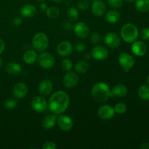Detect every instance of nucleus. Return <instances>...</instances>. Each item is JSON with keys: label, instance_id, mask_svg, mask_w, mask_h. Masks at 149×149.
I'll use <instances>...</instances> for the list:
<instances>
[{"label": "nucleus", "instance_id": "1", "mask_svg": "<svg viewBox=\"0 0 149 149\" xmlns=\"http://www.w3.org/2000/svg\"><path fill=\"white\" fill-rule=\"evenodd\" d=\"M49 111L55 115L62 114L70 106V97L62 90L55 92L49 97L47 103Z\"/></svg>", "mask_w": 149, "mask_h": 149}, {"label": "nucleus", "instance_id": "2", "mask_svg": "<svg viewBox=\"0 0 149 149\" xmlns=\"http://www.w3.org/2000/svg\"><path fill=\"white\" fill-rule=\"evenodd\" d=\"M91 94L93 98L100 103L107 101L111 97V88L104 82H97L93 86Z\"/></svg>", "mask_w": 149, "mask_h": 149}, {"label": "nucleus", "instance_id": "3", "mask_svg": "<svg viewBox=\"0 0 149 149\" xmlns=\"http://www.w3.org/2000/svg\"><path fill=\"white\" fill-rule=\"evenodd\" d=\"M121 37L127 43H132L137 40L139 36L138 27L133 23H126L122 27L120 31Z\"/></svg>", "mask_w": 149, "mask_h": 149}, {"label": "nucleus", "instance_id": "4", "mask_svg": "<svg viewBox=\"0 0 149 149\" xmlns=\"http://www.w3.org/2000/svg\"><path fill=\"white\" fill-rule=\"evenodd\" d=\"M49 46L48 36L43 32H39L32 39V47L36 52H42L46 50Z\"/></svg>", "mask_w": 149, "mask_h": 149}, {"label": "nucleus", "instance_id": "5", "mask_svg": "<svg viewBox=\"0 0 149 149\" xmlns=\"http://www.w3.org/2000/svg\"><path fill=\"white\" fill-rule=\"evenodd\" d=\"M36 63L44 69H50L55 65V59L49 52H42L37 56Z\"/></svg>", "mask_w": 149, "mask_h": 149}, {"label": "nucleus", "instance_id": "6", "mask_svg": "<svg viewBox=\"0 0 149 149\" xmlns=\"http://www.w3.org/2000/svg\"><path fill=\"white\" fill-rule=\"evenodd\" d=\"M118 62L119 65L123 68L125 72L130 71L135 65V59L133 56L127 52H122L119 54L118 57Z\"/></svg>", "mask_w": 149, "mask_h": 149}, {"label": "nucleus", "instance_id": "7", "mask_svg": "<svg viewBox=\"0 0 149 149\" xmlns=\"http://www.w3.org/2000/svg\"><path fill=\"white\" fill-rule=\"evenodd\" d=\"M79 78L77 72L67 71L66 74L63 77V84L66 88H73L78 84Z\"/></svg>", "mask_w": 149, "mask_h": 149}, {"label": "nucleus", "instance_id": "8", "mask_svg": "<svg viewBox=\"0 0 149 149\" xmlns=\"http://www.w3.org/2000/svg\"><path fill=\"white\" fill-rule=\"evenodd\" d=\"M47 105V100L42 95L35 96L31 103L32 109L37 113H42L46 111Z\"/></svg>", "mask_w": 149, "mask_h": 149}, {"label": "nucleus", "instance_id": "9", "mask_svg": "<svg viewBox=\"0 0 149 149\" xmlns=\"http://www.w3.org/2000/svg\"><path fill=\"white\" fill-rule=\"evenodd\" d=\"M74 33L79 39H84L89 36L90 33V27L87 23L84 22H78L75 24L74 27Z\"/></svg>", "mask_w": 149, "mask_h": 149}, {"label": "nucleus", "instance_id": "10", "mask_svg": "<svg viewBox=\"0 0 149 149\" xmlns=\"http://www.w3.org/2000/svg\"><path fill=\"white\" fill-rule=\"evenodd\" d=\"M104 42L107 47L115 49L120 46L121 38L115 32H108L104 36Z\"/></svg>", "mask_w": 149, "mask_h": 149}, {"label": "nucleus", "instance_id": "11", "mask_svg": "<svg viewBox=\"0 0 149 149\" xmlns=\"http://www.w3.org/2000/svg\"><path fill=\"white\" fill-rule=\"evenodd\" d=\"M57 124L60 129L64 132H68L74 127V122L70 116L66 115H61L57 119Z\"/></svg>", "mask_w": 149, "mask_h": 149}, {"label": "nucleus", "instance_id": "12", "mask_svg": "<svg viewBox=\"0 0 149 149\" xmlns=\"http://www.w3.org/2000/svg\"><path fill=\"white\" fill-rule=\"evenodd\" d=\"M97 115L103 120H110L115 115L114 109L110 105H102L97 110Z\"/></svg>", "mask_w": 149, "mask_h": 149}, {"label": "nucleus", "instance_id": "13", "mask_svg": "<svg viewBox=\"0 0 149 149\" xmlns=\"http://www.w3.org/2000/svg\"><path fill=\"white\" fill-rule=\"evenodd\" d=\"M73 49H74V47L71 42L68 41H63L58 45L56 51L60 56L65 58L72 53Z\"/></svg>", "mask_w": 149, "mask_h": 149}, {"label": "nucleus", "instance_id": "14", "mask_svg": "<svg viewBox=\"0 0 149 149\" xmlns=\"http://www.w3.org/2000/svg\"><path fill=\"white\" fill-rule=\"evenodd\" d=\"M92 58L97 61H103L108 58L109 55V52L108 49L101 45H97L94 47L91 51Z\"/></svg>", "mask_w": 149, "mask_h": 149}, {"label": "nucleus", "instance_id": "15", "mask_svg": "<svg viewBox=\"0 0 149 149\" xmlns=\"http://www.w3.org/2000/svg\"><path fill=\"white\" fill-rule=\"evenodd\" d=\"M131 50L135 55L141 57L144 56L147 53L148 47H147L146 44L143 41H135L132 42Z\"/></svg>", "mask_w": 149, "mask_h": 149}, {"label": "nucleus", "instance_id": "16", "mask_svg": "<svg viewBox=\"0 0 149 149\" xmlns=\"http://www.w3.org/2000/svg\"><path fill=\"white\" fill-rule=\"evenodd\" d=\"M92 13L96 17H102L106 12V5L102 0H94L91 4Z\"/></svg>", "mask_w": 149, "mask_h": 149}, {"label": "nucleus", "instance_id": "17", "mask_svg": "<svg viewBox=\"0 0 149 149\" xmlns=\"http://www.w3.org/2000/svg\"><path fill=\"white\" fill-rule=\"evenodd\" d=\"M28 91V87L25 83L23 82L16 83L13 89V95L17 99L24 98L27 95Z\"/></svg>", "mask_w": 149, "mask_h": 149}, {"label": "nucleus", "instance_id": "18", "mask_svg": "<svg viewBox=\"0 0 149 149\" xmlns=\"http://www.w3.org/2000/svg\"><path fill=\"white\" fill-rule=\"evenodd\" d=\"M53 90V84L49 79H44L38 86V92L42 96H47Z\"/></svg>", "mask_w": 149, "mask_h": 149}, {"label": "nucleus", "instance_id": "19", "mask_svg": "<svg viewBox=\"0 0 149 149\" xmlns=\"http://www.w3.org/2000/svg\"><path fill=\"white\" fill-rule=\"evenodd\" d=\"M128 89L124 84H117L111 89V97H124L127 95Z\"/></svg>", "mask_w": 149, "mask_h": 149}, {"label": "nucleus", "instance_id": "20", "mask_svg": "<svg viewBox=\"0 0 149 149\" xmlns=\"http://www.w3.org/2000/svg\"><path fill=\"white\" fill-rule=\"evenodd\" d=\"M36 8L34 5L31 4H26L23 5L20 10V14L22 17L29 18L36 15Z\"/></svg>", "mask_w": 149, "mask_h": 149}, {"label": "nucleus", "instance_id": "21", "mask_svg": "<svg viewBox=\"0 0 149 149\" xmlns=\"http://www.w3.org/2000/svg\"><path fill=\"white\" fill-rule=\"evenodd\" d=\"M57 116L56 115L52 113L45 116L42 121V125L43 128L45 130L52 129L57 124Z\"/></svg>", "mask_w": 149, "mask_h": 149}, {"label": "nucleus", "instance_id": "22", "mask_svg": "<svg viewBox=\"0 0 149 149\" xmlns=\"http://www.w3.org/2000/svg\"><path fill=\"white\" fill-rule=\"evenodd\" d=\"M38 55L36 50L33 49H28L24 52L23 55V60L24 63L28 65H32L36 62Z\"/></svg>", "mask_w": 149, "mask_h": 149}, {"label": "nucleus", "instance_id": "23", "mask_svg": "<svg viewBox=\"0 0 149 149\" xmlns=\"http://www.w3.org/2000/svg\"><path fill=\"white\" fill-rule=\"evenodd\" d=\"M6 71L10 75L18 76L22 72V67L17 63L10 62L6 65Z\"/></svg>", "mask_w": 149, "mask_h": 149}, {"label": "nucleus", "instance_id": "24", "mask_svg": "<svg viewBox=\"0 0 149 149\" xmlns=\"http://www.w3.org/2000/svg\"><path fill=\"white\" fill-rule=\"evenodd\" d=\"M105 18H106V20L108 23L115 24V23H117L120 20L121 15L117 10H110L108 13H106Z\"/></svg>", "mask_w": 149, "mask_h": 149}, {"label": "nucleus", "instance_id": "25", "mask_svg": "<svg viewBox=\"0 0 149 149\" xmlns=\"http://www.w3.org/2000/svg\"><path fill=\"white\" fill-rule=\"evenodd\" d=\"M89 68H90V65H89V63L87 62L86 60L77 61V63L74 65V70H75V71L80 74H85L86 72H87Z\"/></svg>", "mask_w": 149, "mask_h": 149}, {"label": "nucleus", "instance_id": "26", "mask_svg": "<svg viewBox=\"0 0 149 149\" xmlns=\"http://www.w3.org/2000/svg\"><path fill=\"white\" fill-rule=\"evenodd\" d=\"M138 97L143 100L145 101H148L149 100V86L141 85L138 90Z\"/></svg>", "mask_w": 149, "mask_h": 149}, {"label": "nucleus", "instance_id": "27", "mask_svg": "<svg viewBox=\"0 0 149 149\" xmlns=\"http://www.w3.org/2000/svg\"><path fill=\"white\" fill-rule=\"evenodd\" d=\"M135 8L142 13L149 11V0H136Z\"/></svg>", "mask_w": 149, "mask_h": 149}, {"label": "nucleus", "instance_id": "28", "mask_svg": "<svg viewBox=\"0 0 149 149\" xmlns=\"http://www.w3.org/2000/svg\"><path fill=\"white\" fill-rule=\"evenodd\" d=\"M79 10H77L75 7H72L68 8V10H67L66 15L68 19L69 20V21L71 22H76L79 18Z\"/></svg>", "mask_w": 149, "mask_h": 149}, {"label": "nucleus", "instance_id": "29", "mask_svg": "<svg viewBox=\"0 0 149 149\" xmlns=\"http://www.w3.org/2000/svg\"><path fill=\"white\" fill-rule=\"evenodd\" d=\"M46 13L47 16L49 18H56L58 16L60 15V10L56 7H49L47 9V10L45 11Z\"/></svg>", "mask_w": 149, "mask_h": 149}, {"label": "nucleus", "instance_id": "30", "mask_svg": "<svg viewBox=\"0 0 149 149\" xmlns=\"http://www.w3.org/2000/svg\"><path fill=\"white\" fill-rule=\"evenodd\" d=\"M61 66L62 69L65 71H70L74 67V64L71 60L68 59V58H65L61 61Z\"/></svg>", "mask_w": 149, "mask_h": 149}, {"label": "nucleus", "instance_id": "31", "mask_svg": "<svg viewBox=\"0 0 149 149\" xmlns=\"http://www.w3.org/2000/svg\"><path fill=\"white\" fill-rule=\"evenodd\" d=\"M17 100L14 98H7L4 103V107H5V109H8V110H13V109H14L17 106Z\"/></svg>", "mask_w": 149, "mask_h": 149}, {"label": "nucleus", "instance_id": "32", "mask_svg": "<svg viewBox=\"0 0 149 149\" xmlns=\"http://www.w3.org/2000/svg\"><path fill=\"white\" fill-rule=\"evenodd\" d=\"M115 111V113H118V114H123L127 111V105L124 103H118L115 105L113 107Z\"/></svg>", "mask_w": 149, "mask_h": 149}, {"label": "nucleus", "instance_id": "33", "mask_svg": "<svg viewBox=\"0 0 149 149\" xmlns=\"http://www.w3.org/2000/svg\"><path fill=\"white\" fill-rule=\"evenodd\" d=\"M77 7L80 11H87L90 7V3L89 0H80L77 4Z\"/></svg>", "mask_w": 149, "mask_h": 149}, {"label": "nucleus", "instance_id": "34", "mask_svg": "<svg viewBox=\"0 0 149 149\" xmlns=\"http://www.w3.org/2000/svg\"><path fill=\"white\" fill-rule=\"evenodd\" d=\"M90 36V40L92 43L93 44H97L101 41V36L99 33L97 32H93V33H90L89 35Z\"/></svg>", "mask_w": 149, "mask_h": 149}, {"label": "nucleus", "instance_id": "35", "mask_svg": "<svg viewBox=\"0 0 149 149\" xmlns=\"http://www.w3.org/2000/svg\"><path fill=\"white\" fill-rule=\"evenodd\" d=\"M124 0H107V2L111 7L114 9L120 8L123 5Z\"/></svg>", "mask_w": 149, "mask_h": 149}, {"label": "nucleus", "instance_id": "36", "mask_svg": "<svg viewBox=\"0 0 149 149\" xmlns=\"http://www.w3.org/2000/svg\"><path fill=\"white\" fill-rule=\"evenodd\" d=\"M140 36L143 40H149V29L148 28H143L141 29L140 32Z\"/></svg>", "mask_w": 149, "mask_h": 149}, {"label": "nucleus", "instance_id": "37", "mask_svg": "<svg viewBox=\"0 0 149 149\" xmlns=\"http://www.w3.org/2000/svg\"><path fill=\"white\" fill-rule=\"evenodd\" d=\"M75 49L77 52H83L86 49V45L84 42H78L75 45Z\"/></svg>", "mask_w": 149, "mask_h": 149}, {"label": "nucleus", "instance_id": "38", "mask_svg": "<svg viewBox=\"0 0 149 149\" xmlns=\"http://www.w3.org/2000/svg\"><path fill=\"white\" fill-rule=\"evenodd\" d=\"M42 148L43 149H55L57 148V145L55 142L53 141H47L42 146Z\"/></svg>", "mask_w": 149, "mask_h": 149}, {"label": "nucleus", "instance_id": "39", "mask_svg": "<svg viewBox=\"0 0 149 149\" xmlns=\"http://www.w3.org/2000/svg\"><path fill=\"white\" fill-rule=\"evenodd\" d=\"M62 27L66 31H71L74 29V26H73L71 21H66L65 23H63Z\"/></svg>", "mask_w": 149, "mask_h": 149}, {"label": "nucleus", "instance_id": "40", "mask_svg": "<svg viewBox=\"0 0 149 149\" xmlns=\"http://www.w3.org/2000/svg\"><path fill=\"white\" fill-rule=\"evenodd\" d=\"M13 25L15 26H19L23 23V19L20 17H16L13 19Z\"/></svg>", "mask_w": 149, "mask_h": 149}, {"label": "nucleus", "instance_id": "41", "mask_svg": "<svg viewBox=\"0 0 149 149\" xmlns=\"http://www.w3.org/2000/svg\"><path fill=\"white\" fill-rule=\"evenodd\" d=\"M4 49H5V43L3 41V39L0 38V55H1L4 52Z\"/></svg>", "mask_w": 149, "mask_h": 149}, {"label": "nucleus", "instance_id": "42", "mask_svg": "<svg viewBox=\"0 0 149 149\" xmlns=\"http://www.w3.org/2000/svg\"><path fill=\"white\" fill-rule=\"evenodd\" d=\"M39 8H40V10H42V12H45L47 10V9L48 8V7L47 5V4H45V2L42 1V2L39 4Z\"/></svg>", "mask_w": 149, "mask_h": 149}, {"label": "nucleus", "instance_id": "43", "mask_svg": "<svg viewBox=\"0 0 149 149\" xmlns=\"http://www.w3.org/2000/svg\"><path fill=\"white\" fill-rule=\"evenodd\" d=\"M141 148L142 149H149V143H144L141 146Z\"/></svg>", "mask_w": 149, "mask_h": 149}, {"label": "nucleus", "instance_id": "44", "mask_svg": "<svg viewBox=\"0 0 149 149\" xmlns=\"http://www.w3.org/2000/svg\"><path fill=\"white\" fill-rule=\"evenodd\" d=\"M91 58H92L91 53H90H90H87V54H85V55H84V58L86 60V61H87V60H90Z\"/></svg>", "mask_w": 149, "mask_h": 149}, {"label": "nucleus", "instance_id": "45", "mask_svg": "<svg viewBox=\"0 0 149 149\" xmlns=\"http://www.w3.org/2000/svg\"><path fill=\"white\" fill-rule=\"evenodd\" d=\"M125 1L127 3H132L136 1V0H125Z\"/></svg>", "mask_w": 149, "mask_h": 149}, {"label": "nucleus", "instance_id": "46", "mask_svg": "<svg viewBox=\"0 0 149 149\" xmlns=\"http://www.w3.org/2000/svg\"><path fill=\"white\" fill-rule=\"evenodd\" d=\"M2 65H3V60H2V58L0 57V68L2 66Z\"/></svg>", "mask_w": 149, "mask_h": 149}, {"label": "nucleus", "instance_id": "47", "mask_svg": "<svg viewBox=\"0 0 149 149\" xmlns=\"http://www.w3.org/2000/svg\"><path fill=\"white\" fill-rule=\"evenodd\" d=\"M52 1L55 3H60V2H61L63 0H52Z\"/></svg>", "mask_w": 149, "mask_h": 149}, {"label": "nucleus", "instance_id": "48", "mask_svg": "<svg viewBox=\"0 0 149 149\" xmlns=\"http://www.w3.org/2000/svg\"><path fill=\"white\" fill-rule=\"evenodd\" d=\"M147 82H148V84H149V75L148 76V77H147Z\"/></svg>", "mask_w": 149, "mask_h": 149}, {"label": "nucleus", "instance_id": "49", "mask_svg": "<svg viewBox=\"0 0 149 149\" xmlns=\"http://www.w3.org/2000/svg\"><path fill=\"white\" fill-rule=\"evenodd\" d=\"M36 1H45V0H36Z\"/></svg>", "mask_w": 149, "mask_h": 149}, {"label": "nucleus", "instance_id": "50", "mask_svg": "<svg viewBox=\"0 0 149 149\" xmlns=\"http://www.w3.org/2000/svg\"><path fill=\"white\" fill-rule=\"evenodd\" d=\"M90 1H94V0H90Z\"/></svg>", "mask_w": 149, "mask_h": 149}]
</instances>
